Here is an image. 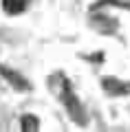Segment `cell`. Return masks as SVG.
<instances>
[{
    "label": "cell",
    "instance_id": "3957f363",
    "mask_svg": "<svg viewBox=\"0 0 130 132\" xmlns=\"http://www.w3.org/2000/svg\"><path fill=\"white\" fill-rule=\"evenodd\" d=\"M62 88H64V93H62V101H64L66 106H68V110L73 112V119H77L79 114V106L75 104V99H73V93H71V88H68V84H66L64 79H62Z\"/></svg>",
    "mask_w": 130,
    "mask_h": 132
},
{
    "label": "cell",
    "instance_id": "7a4b0ae2",
    "mask_svg": "<svg viewBox=\"0 0 130 132\" xmlns=\"http://www.w3.org/2000/svg\"><path fill=\"white\" fill-rule=\"evenodd\" d=\"M29 2H31V0H2V9H5L7 13H11V15H18V13H22V11H27Z\"/></svg>",
    "mask_w": 130,
    "mask_h": 132
},
{
    "label": "cell",
    "instance_id": "6da1fadb",
    "mask_svg": "<svg viewBox=\"0 0 130 132\" xmlns=\"http://www.w3.org/2000/svg\"><path fill=\"white\" fill-rule=\"evenodd\" d=\"M0 75L5 77V79L9 81L11 86H16L18 90H27V88H29V84L24 81V77H22V75H18L16 71H11V68H5V66H0Z\"/></svg>",
    "mask_w": 130,
    "mask_h": 132
},
{
    "label": "cell",
    "instance_id": "277c9868",
    "mask_svg": "<svg viewBox=\"0 0 130 132\" xmlns=\"http://www.w3.org/2000/svg\"><path fill=\"white\" fill-rule=\"evenodd\" d=\"M20 126H22V130H37V119L31 117V114H24V119L20 121Z\"/></svg>",
    "mask_w": 130,
    "mask_h": 132
}]
</instances>
